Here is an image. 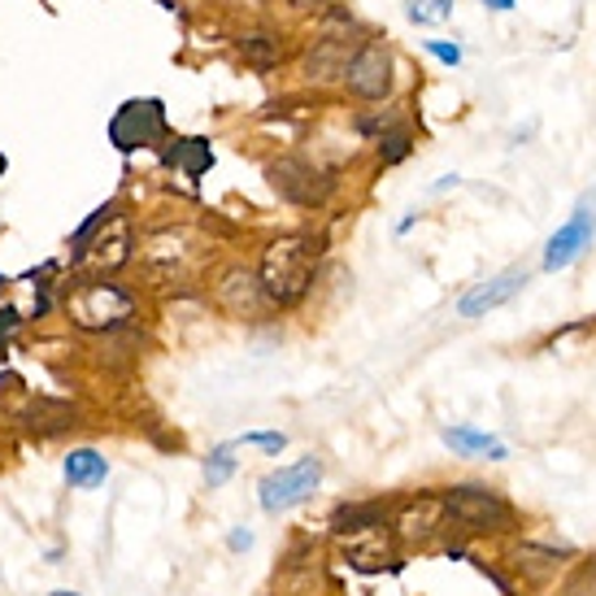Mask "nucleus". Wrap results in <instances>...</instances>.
<instances>
[{"label":"nucleus","instance_id":"obj_19","mask_svg":"<svg viewBox=\"0 0 596 596\" xmlns=\"http://www.w3.org/2000/svg\"><path fill=\"white\" fill-rule=\"evenodd\" d=\"M445 445L453 453H462V458H487V462H505L509 458V449L496 436L475 431V427H445Z\"/></svg>","mask_w":596,"mask_h":596},{"label":"nucleus","instance_id":"obj_2","mask_svg":"<svg viewBox=\"0 0 596 596\" xmlns=\"http://www.w3.org/2000/svg\"><path fill=\"white\" fill-rule=\"evenodd\" d=\"M440 509H445V527L462 531V536H501L514 527V505L487 487V483H453L440 492Z\"/></svg>","mask_w":596,"mask_h":596},{"label":"nucleus","instance_id":"obj_5","mask_svg":"<svg viewBox=\"0 0 596 596\" xmlns=\"http://www.w3.org/2000/svg\"><path fill=\"white\" fill-rule=\"evenodd\" d=\"M318 483H323V458L310 453V458H301L292 466H279V471H270L261 479L257 483V501H261L266 514H288V509L305 505L318 492Z\"/></svg>","mask_w":596,"mask_h":596},{"label":"nucleus","instance_id":"obj_1","mask_svg":"<svg viewBox=\"0 0 596 596\" xmlns=\"http://www.w3.org/2000/svg\"><path fill=\"white\" fill-rule=\"evenodd\" d=\"M318 261H323V239L318 236H283L266 244L261 270H257L266 301L270 305H296L314 288Z\"/></svg>","mask_w":596,"mask_h":596},{"label":"nucleus","instance_id":"obj_34","mask_svg":"<svg viewBox=\"0 0 596 596\" xmlns=\"http://www.w3.org/2000/svg\"><path fill=\"white\" fill-rule=\"evenodd\" d=\"M48 596H79V593H48Z\"/></svg>","mask_w":596,"mask_h":596},{"label":"nucleus","instance_id":"obj_25","mask_svg":"<svg viewBox=\"0 0 596 596\" xmlns=\"http://www.w3.org/2000/svg\"><path fill=\"white\" fill-rule=\"evenodd\" d=\"M453 13V0H409V22H423V26H436Z\"/></svg>","mask_w":596,"mask_h":596},{"label":"nucleus","instance_id":"obj_7","mask_svg":"<svg viewBox=\"0 0 596 596\" xmlns=\"http://www.w3.org/2000/svg\"><path fill=\"white\" fill-rule=\"evenodd\" d=\"M161 135H166V110H161V101H126L119 114L110 119V144L119 153L148 148Z\"/></svg>","mask_w":596,"mask_h":596},{"label":"nucleus","instance_id":"obj_15","mask_svg":"<svg viewBox=\"0 0 596 596\" xmlns=\"http://www.w3.org/2000/svg\"><path fill=\"white\" fill-rule=\"evenodd\" d=\"M274 588L283 596L318 593V549H314V544H296V549L283 558V566H279V575H274Z\"/></svg>","mask_w":596,"mask_h":596},{"label":"nucleus","instance_id":"obj_26","mask_svg":"<svg viewBox=\"0 0 596 596\" xmlns=\"http://www.w3.org/2000/svg\"><path fill=\"white\" fill-rule=\"evenodd\" d=\"M236 445H252V449H261V453H283V449H288V436H283V431H248Z\"/></svg>","mask_w":596,"mask_h":596},{"label":"nucleus","instance_id":"obj_8","mask_svg":"<svg viewBox=\"0 0 596 596\" xmlns=\"http://www.w3.org/2000/svg\"><path fill=\"white\" fill-rule=\"evenodd\" d=\"M593 239H596V192L584 196V201L575 205L571 223L558 227L553 239L544 244V270H566V266H575V261L593 248Z\"/></svg>","mask_w":596,"mask_h":596},{"label":"nucleus","instance_id":"obj_24","mask_svg":"<svg viewBox=\"0 0 596 596\" xmlns=\"http://www.w3.org/2000/svg\"><path fill=\"white\" fill-rule=\"evenodd\" d=\"M122 205L119 201H105V205H101V210H92V218H88V223H83V227H79V232H75V239H70V248H75V252H70V257H79V252H83V248H88V239L97 236V232H101V227H105V223H110V218H114V214H119Z\"/></svg>","mask_w":596,"mask_h":596},{"label":"nucleus","instance_id":"obj_4","mask_svg":"<svg viewBox=\"0 0 596 596\" xmlns=\"http://www.w3.org/2000/svg\"><path fill=\"white\" fill-rule=\"evenodd\" d=\"M139 266L153 283L161 288H188L196 283V274L205 270V248L192 239V232H157L144 239L139 248Z\"/></svg>","mask_w":596,"mask_h":596},{"label":"nucleus","instance_id":"obj_12","mask_svg":"<svg viewBox=\"0 0 596 596\" xmlns=\"http://www.w3.org/2000/svg\"><path fill=\"white\" fill-rule=\"evenodd\" d=\"M361 44L345 40V35H323L314 40V48L305 53V79L310 83H345V70L353 61Z\"/></svg>","mask_w":596,"mask_h":596},{"label":"nucleus","instance_id":"obj_9","mask_svg":"<svg viewBox=\"0 0 596 596\" xmlns=\"http://www.w3.org/2000/svg\"><path fill=\"white\" fill-rule=\"evenodd\" d=\"M266 179H270V188L283 196V201H292V205H323L327 201V192H331V179H323L310 161H301V157H279V161H270L266 166Z\"/></svg>","mask_w":596,"mask_h":596},{"label":"nucleus","instance_id":"obj_21","mask_svg":"<svg viewBox=\"0 0 596 596\" xmlns=\"http://www.w3.org/2000/svg\"><path fill=\"white\" fill-rule=\"evenodd\" d=\"M239 57H244L248 66H257V70H270V66H279V57H283V40L270 35V31H252V35L239 40Z\"/></svg>","mask_w":596,"mask_h":596},{"label":"nucleus","instance_id":"obj_16","mask_svg":"<svg viewBox=\"0 0 596 596\" xmlns=\"http://www.w3.org/2000/svg\"><path fill=\"white\" fill-rule=\"evenodd\" d=\"M445 527V509H440V496H418V501H409L401 514H396V536L401 540H418V544H427L436 531Z\"/></svg>","mask_w":596,"mask_h":596},{"label":"nucleus","instance_id":"obj_29","mask_svg":"<svg viewBox=\"0 0 596 596\" xmlns=\"http://www.w3.org/2000/svg\"><path fill=\"white\" fill-rule=\"evenodd\" d=\"M248 544H252V531H232V549H248Z\"/></svg>","mask_w":596,"mask_h":596},{"label":"nucleus","instance_id":"obj_6","mask_svg":"<svg viewBox=\"0 0 596 596\" xmlns=\"http://www.w3.org/2000/svg\"><path fill=\"white\" fill-rule=\"evenodd\" d=\"M79 261H92L97 279H114L122 266H131L135 261V227H131V218L119 210L97 236L88 239V248L79 257H70V266H79Z\"/></svg>","mask_w":596,"mask_h":596},{"label":"nucleus","instance_id":"obj_31","mask_svg":"<svg viewBox=\"0 0 596 596\" xmlns=\"http://www.w3.org/2000/svg\"><path fill=\"white\" fill-rule=\"evenodd\" d=\"M327 0H292V9H323Z\"/></svg>","mask_w":596,"mask_h":596},{"label":"nucleus","instance_id":"obj_18","mask_svg":"<svg viewBox=\"0 0 596 596\" xmlns=\"http://www.w3.org/2000/svg\"><path fill=\"white\" fill-rule=\"evenodd\" d=\"M61 475L75 492H92V487H101L110 479V462L97 449H70L66 462H61Z\"/></svg>","mask_w":596,"mask_h":596},{"label":"nucleus","instance_id":"obj_3","mask_svg":"<svg viewBox=\"0 0 596 596\" xmlns=\"http://www.w3.org/2000/svg\"><path fill=\"white\" fill-rule=\"evenodd\" d=\"M135 292L122 288L119 279H79V288L66 296V314L79 331L114 336L135 318Z\"/></svg>","mask_w":596,"mask_h":596},{"label":"nucleus","instance_id":"obj_11","mask_svg":"<svg viewBox=\"0 0 596 596\" xmlns=\"http://www.w3.org/2000/svg\"><path fill=\"white\" fill-rule=\"evenodd\" d=\"M214 301L232 314V318H257L270 301H266V292H261V283H257V274L252 270H244V266H232V270H223L218 274V283H214Z\"/></svg>","mask_w":596,"mask_h":596},{"label":"nucleus","instance_id":"obj_28","mask_svg":"<svg viewBox=\"0 0 596 596\" xmlns=\"http://www.w3.org/2000/svg\"><path fill=\"white\" fill-rule=\"evenodd\" d=\"M18 323H22V318H18V310H13V305H0V340H4Z\"/></svg>","mask_w":596,"mask_h":596},{"label":"nucleus","instance_id":"obj_33","mask_svg":"<svg viewBox=\"0 0 596 596\" xmlns=\"http://www.w3.org/2000/svg\"><path fill=\"white\" fill-rule=\"evenodd\" d=\"M4 170H9V157H4V153H0V175H4Z\"/></svg>","mask_w":596,"mask_h":596},{"label":"nucleus","instance_id":"obj_23","mask_svg":"<svg viewBox=\"0 0 596 596\" xmlns=\"http://www.w3.org/2000/svg\"><path fill=\"white\" fill-rule=\"evenodd\" d=\"M409 148H414V135H409L405 126H392V131H383V135H379V157H383V166L405 161V157H409Z\"/></svg>","mask_w":596,"mask_h":596},{"label":"nucleus","instance_id":"obj_17","mask_svg":"<svg viewBox=\"0 0 596 596\" xmlns=\"http://www.w3.org/2000/svg\"><path fill=\"white\" fill-rule=\"evenodd\" d=\"M383 522H387V505L383 501H345L331 514V531L336 536H366V531H374Z\"/></svg>","mask_w":596,"mask_h":596},{"label":"nucleus","instance_id":"obj_14","mask_svg":"<svg viewBox=\"0 0 596 596\" xmlns=\"http://www.w3.org/2000/svg\"><path fill=\"white\" fill-rule=\"evenodd\" d=\"M522 283H527V270H505V274H496V279L471 288V292L458 301V314H462V318H483L487 310H501L505 301H514V296L522 292Z\"/></svg>","mask_w":596,"mask_h":596},{"label":"nucleus","instance_id":"obj_32","mask_svg":"<svg viewBox=\"0 0 596 596\" xmlns=\"http://www.w3.org/2000/svg\"><path fill=\"white\" fill-rule=\"evenodd\" d=\"M0 361H9V340H0Z\"/></svg>","mask_w":596,"mask_h":596},{"label":"nucleus","instance_id":"obj_10","mask_svg":"<svg viewBox=\"0 0 596 596\" xmlns=\"http://www.w3.org/2000/svg\"><path fill=\"white\" fill-rule=\"evenodd\" d=\"M345 88L361 101H383L392 92V53L383 44H361L345 70Z\"/></svg>","mask_w":596,"mask_h":596},{"label":"nucleus","instance_id":"obj_22","mask_svg":"<svg viewBox=\"0 0 596 596\" xmlns=\"http://www.w3.org/2000/svg\"><path fill=\"white\" fill-rule=\"evenodd\" d=\"M236 449L239 445H218V449L205 458V483H210V487H223L227 479L236 475Z\"/></svg>","mask_w":596,"mask_h":596},{"label":"nucleus","instance_id":"obj_27","mask_svg":"<svg viewBox=\"0 0 596 596\" xmlns=\"http://www.w3.org/2000/svg\"><path fill=\"white\" fill-rule=\"evenodd\" d=\"M427 53L440 57L445 66H458V61H462V48H458V44H445V40H427Z\"/></svg>","mask_w":596,"mask_h":596},{"label":"nucleus","instance_id":"obj_30","mask_svg":"<svg viewBox=\"0 0 596 596\" xmlns=\"http://www.w3.org/2000/svg\"><path fill=\"white\" fill-rule=\"evenodd\" d=\"M487 9H496V13H505V9H514V0H483Z\"/></svg>","mask_w":596,"mask_h":596},{"label":"nucleus","instance_id":"obj_13","mask_svg":"<svg viewBox=\"0 0 596 596\" xmlns=\"http://www.w3.org/2000/svg\"><path fill=\"white\" fill-rule=\"evenodd\" d=\"M18 423H22V431H31V436H40V440H57V436L83 427V414H79L75 405H66V401L35 396V401L18 414Z\"/></svg>","mask_w":596,"mask_h":596},{"label":"nucleus","instance_id":"obj_20","mask_svg":"<svg viewBox=\"0 0 596 596\" xmlns=\"http://www.w3.org/2000/svg\"><path fill=\"white\" fill-rule=\"evenodd\" d=\"M166 161L179 166L188 179H201L214 166V148H210V139H175V148L166 153Z\"/></svg>","mask_w":596,"mask_h":596}]
</instances>
